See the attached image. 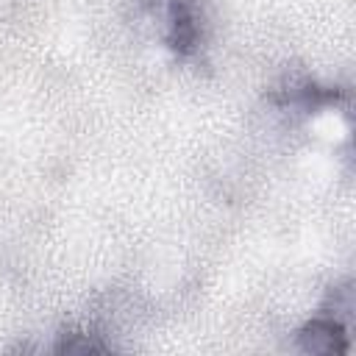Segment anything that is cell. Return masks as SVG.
Segmentation results:
<instances>
[{
    "mask_svg": "<svg viewBox=\"0 0 356 356\" xmlns=\"http://www.w3.org/2000/svg\"><path fill=\"white\" fill-rule=\"evenodd\" d=\"M303 348L312 353H334L342 350V325L337 320H314L303 328Z\"/></svg>",
    "mask_w": 356,
    "mask_h": 356,
    "instance_id": "1",
    "label": "cell"
}]
</instances>
